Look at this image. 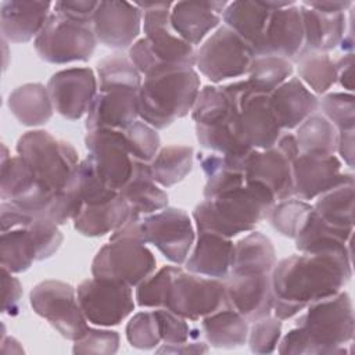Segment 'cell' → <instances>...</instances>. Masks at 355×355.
<instances>
[{
	"label": "cell",
	"instance_id": "9a60e30c",
	"mask_svg": "<svg viewBox=\"0 0 355 355\" xmlns=\"http://www.w3.org/2000/svg\"><path fill=\"white\" fill-rule=\"evenodd\" d=\"M141 239L153 244L175 265H183L194 244L196 234L190 216L186 211L166 207L140 219Z\"/></svg>",
	"mask_w": 355,
	"mask_h": 355
},
{
	"label": "cell",
	"instance_id": "7c38bea8",
	"mask_svg": "<svg viewBox=\"0 0 355 355\" xmlns=\"http://www.w3.org/2000/svg\"><path fill=\"white\" fill-rule=\"evenodd\" d=\"M166 308L191 322L230 308L225 280L200 276L179 268L172 282Z\"/></svg>",
	"mask_w": 355,
	"mask_h": 355
},
{
	"label": "cell",
	"instance_id": "6da1fadb",
	"mask_svg": "<svg viewBox=\"0 0 355 355\" xmlns=\"http://www.w3.org/2000/svg\"><path fill=\"white\" fill-rule=\"evenodd\" d=\"M352 276V258L344 254L290 255L272 273L273 312L280 320L298 315L312 302L340 293Z\"/></svg>",
	"mask_w": 355,
	"mask_h": 355
},
{
	"label": "cell",
	"instance_id": "603a6c76",
	"mask_svg": "<svg viewBox=\"0 0 355 355\" xmlns=\"http://www.w3.org/2000/svg\"><path fill=\"white\" fill-rule=\"evenodd\" d=\"M53 3L36 0H7L0 7V29L4 40L26 43L36 37L51 14Z\"/></svg>",
	"mask_w": 355,
	"mask_h": 355
},
{
	"label": "cell",
	"instance_id": "680465c9",
	"mask_svg": "<svg viewBox=\"0 0 355 355\" xmlns=\"http://www.w3.org/2000/svg\"><path fill=\"white\" fill-rule=\"evenodd\" d=\"M349 168L354 166V130H340L337 140V151Z\"/></svg>",
	"mask_w": 355,
	"mask_h": 355
},
{
	"label": "cell",
	"instance_id": "74e56055",
	"mask_svg": "<svg viewBox=\"0 0 355 355\" xmlns=\"http://www.w3.org/2000/svg\"><path fill=\"white\" fill-rule=\"evenodd\" d=\"M312 207L329 225L354 230V182L343 183L320 194Z\"/></svg>",
	"mask_w": 355,
	"mask_h": 355
},
{
	"label": "cell",
	"instance_id": "3957f363",
	"mask_svg": "<svg viewBox=\"0 0 355 355\" xmlns=\"http://www.w3.org/2000/svg\"><path fill=\"white\" fill-rule=\"evenodd\" d=\"M143 12L144 37L129 47V58L137 71L148 76L171 68H193L196 50L171 25L169 1H135Z\"/></svg>",
	"mask_w": 355,
	"mask_h": 355
},
{
	"label": "cell",
	"instance_id": "52a82bcc",
	"mask_svg": "<svg viewBox=\"0 0 355 355\" xmlns=\"http://www.w3.org/2000/svg\"><path fill=\"white\" fill-rule=\"evenodd\" d=\"M97 37L92 24L71 19L53 11L33 46L37 55L50 64L89 61L94 53Z\"/></svg>",
	"mask_w": 355,
	"mask_h": 355
},
{
	"label": "cell",
	"instance_id": "f1b7e54d",
	"mask_svg": "<svg viewBox=\"0 0 355 355\" xmlns=\"http://www.w3.org/2000/svg\"><path fill=\"white\" fill-rule=\"evenodd\" d=\"M130 214L128 201L118 193L105 202L83 204L72 222L78 233L87 237H100L121 227Z\"/></svg>",
	"mask_w": 355,
	"mask_h": 355
},
{
	"label": "cell",
	"instance_id": "30bf717a",
	"mask_svg": "<svg viewBox=\"0 0 355 355\" xmlns=\"http://www.w3.org/2000/svg\"><path fill=\"white\" fill-rule=\"evenodd\" d=\"M33 311L46 319L64 338L76 341L89 329L78 302L76 290L61 280L37 283L29 294Z\"/></svg>",
	"mask_w": 355,
	"mask_h": 355
},
{
	"label": "cell",
	"instance_id": "7bdbcfd3",
	"mask_svg": "<svg viewBox=\"0 0 355 355\" xmlns=\"http://www.w3.org/2000/svg\"><path fill=\"white\" fill-rule=\"evenodd\" d=\"M97 79L101 92L111 89L139 90L143 80L130 58L122 54H111L98 61Z\"/></svg>",
	"mask_w": 355,
	"mask_h": 355
},
{
	"label": "cell",
	"instance_id": "484cf974",
	"mask_svg": "<svg viewBox=\"0 0 355 355\" xmlns=\"http://www.w3.org/2000/svg\"><path fill=\"white\" fill-rule=\"evenodd\" d=\"M233 251L232 239L209 232H198L194 248L184 265L187 272L225 280L232 269Z\"/></svg>",
	"mask_w": 355,
	"mask_h": 355
},
{
	"label": "cell",
	"instance_id": "d6a6232c",
	"mask_svg": "<svg viewBox=\"0 0 355 355\" xmlns=\"http://www.w3.org/2000/svg\"><path fill=\"white\" fill-rule=\"evenodd\" d=\"M7 107L25 126H42L53 116V103L47 86L25 83L15 87L7 98Z\"/></svg>",
	"mask_w": 355,
	"mask_h": 355
},
{
	"label": "cell",
	"instance_id": "8fae6325",
	"mask_svg": "<svg viewBox=\"0 0 355 355\" xmlns=\"http://www.w3.org/2000/svg\"><path fill=\"white\" fill-rule=\"evenodd\" d=\"M298 154L294 135H282L273 147L251 151L245 159L244 179L266 186L276 201L293 197V162Z\"/></svg>",
	"mask_w": 355,
	"mask_h": 355
},
{
	"label": "cell",
	"instance_id": "d4e9b609",
	"mask_svg": "<svg viewBox=\"0 0 355 355\" xmlns=\"http://www.w3.org/2000/svg\"><path fill=\"white\" fill-rule=\"evenodd\" d=\"M280 129H297L319 108V98L297 76H291L269 94Z\"/></svg>",
	"mask_w": 355,
	"mask_h": 355
},
{
	"label": "cell",
	"instance_id": "5bb4252c",
	"mask_svg": "<svg viewBox=\"0 0 355 355\" xmlns=\"http://www.w3.org/2000/svg\"><path fill=\"white\" fill-rule=\"evenodd\" d=\"M76 295L86 320L100 327L119 324L135 309L132 287L119 282L93 276L78 286Z\"/></svg>",
	"mask_w": 355,
	"mask_h": 355
},
{
	"label": "cell",
	"instance_id": "9c48e42d",
	"mask_svg": "<svg viewBox=\"0 0 355 355\" xmlns=\"http://www.w3.org/2000/svg\"><path fill=\"white\" fill-rule=\"evenodd\" d=\"M254 57L251 46L222 25L196 50V65L211 82L220 83L247 75Z\"/></svg>",
	"mask_w": 355,
	"mask_h": 355
},
{
	"label": "cell",
	"instance_id": "2e32d148",
	"mask_svg": "<svg viewBox=\"0 0 355 355\" xmlns=\"http://www.w3.org/2000/svg\"><path fill=\"white\" fill-rule=\"evenodd\" d=\"M53 108L62 118L85 116L97 94V76L90 68H68L55 72L47 83Z\"/></svg>",
	"mask_w": 355,
	"mask_h": 355
},
{
	"label": "cell",
	"instance_id": "83f0119b",
	"mask_svg": "<svg viewBox=\"0 0 355 355\" xmlns=\"http://www.w3.org/2000/svg\"><path fill=\"white\" fill-rule=\"evenodd\" d=\"M352 232L329 225L312 208L304 226L294 239L295 247L300 252L305 254H344L352 258Z\"/></svg>",
	"mask_w": 355,
	"mask_h": 355
},
{
	"label": "cell",
	"instance_id": "ac0fdd59",
	"mask_svg": "<svg viewBox=\"0 0 355 355\" xmlns=\"http://www.w3.org/2000/svg\"><path fill=\"white\" fill-rule=\"evenodd\" d=\"M143 12L135 4L121 0L98 1L92 26L97 42L112 49L130 47L140 33Z\"/></svg>",
	"mask_w": 355,
	"mask_h": 355
},
{
	"label": "cell",
	"instance_id": "681fc988",
	"mask_svg": "<svg viewBox=\"0 0 355 355\" xmlns=\"http://www.w3.org/2000/svg\"><path fill=\"white\" fill-rule=\"evenodd\" d=\"M26 227L36 245V261L49 259L60 250L64 237L57 223L49 219L33 218Z\"/></svg>",
	"mask_w": 355,
	"mask_h": 355
},
{
	"label": "cell",
	"instance_id": "44dd1931",
	"mask_svg": "<svg viewBox=\"0 0 355 355\" xmlns=\"http://www.w3.org/2000/svg\"><path fill=\"white\" fill-rule=\"evenodd\" d=\"M304 47V26L297 3L272 10L263 33L259 55H277L291 62Z\"/></svg>",
	"mask_w": 355,
	"mask_h": 355
},
{
	"label": "cell",
	"instance_id": "60d3db41",
	"mask_svg": "<svg viewBox=\"0 0 355 355\" xmlns=\"http://www.w3.org/2000/svg\"><path fill=\"white\" fill-rule=\"evenodd\" d=\"M294 72L291 61L277 55H255L250 71L248 85L252 92L270 94L282 83L288 80Z\"/></svg>",
	"mask_w": 355,
	"mask_h": 355
},
{
	"label": "cell",
	"instance_id": "816d5d0a",
	"mask_svg": "<svg viewBox=\"0 0 355 355\" xmlns=\"http://www.w3.org/2000/svg\"><path fill=\"white\" fill-rule=\"evenodd\" d=\"M282 338V320L270 315L252 322L248 330V345L254 354H272Z\"/></svg>",
	"mask_w": 355,
	"mask_h": 355
},
{
	"label": "cell",
	"instance_id": "ffe728a7",
	"mask_svg": "<svg viewBox=\"0 0 355 355\" xmlns=\"http://www.w3.org/2000/svg\"><path fill=\"white\" fill-rule=\"evenodd\" d=\"M229 306L248 322L266 318L273 312V291L270 273L229 275L225 279Z\"/></svg>",
	"mask_w": 355,
	"mask_h": 355
},
{
	"label": "cell",
	"instance_id": "cb8c5ba5",
	"mask_svg": "<svg viewBox=\"0 0 355 355\" xmlns=\"http://www.w3.org/2000/svg\"><path fill=\"white\" fill-rule=\"evenodd\" d=\"M226 1H178L171 8L173 31L193 47L218 28Z\"/></svg>",
	"mask_w": 355,
	"mask_h": 355
},
{
	"label": "cell",
	"instance_id": "8992f818",
	"mask_svg": "<svg viewBox=\"0 0 355 355\" xmlns=\"http://www.w3.org/2000/svg\"><path fill=\"white\" fill-rule=\"evenodd\" d=\"M17 153L46 189L53 191L72 189L79 158L68 141L42 129L29 130L18 139Z\"/></svg>",
	"mask_w": 355,
	"mask_h": 355
},
{
	"label": "cell",
	"instance_id": "6f0895ef",
	"mask_svg": "<svg viewBox=\"0 0 355 355\" xmlns=\"http://www.w3.org/2000/svg\"><path fill=\"white\" fill-rule=\"evenodd\" d=\"M157 352L162 354H205L208 352V345L202 341H184L179 344H162L157 349Z\"/></svg>",
	"mask_w": 355,
	"mask_h": 355
},
{
	"label": "cell",
	"instance_id": "836d02e7",
	"mask_svg": "<svg viewBox=\"0 0 355 355\" xmlns=\"http://www.w3.org/2000/svg\"><path fill=\"white\" fill-rule=\"evenodd\" d=\"M248 320L232 308L219 309L201 319V333L215 348H239L247 343Z\"/></svg>",
	"mask_w": 355,
	"mask_h": 355
},
{
	"label": "cell",
	"instance_id": "f35d334b",
	"mask_svg": "<svg viewBox=\"0 0 355 355\" xmlns=\"http://www.w3.org/2000/svg\"><path fill=\"white\" fill-rule=\"evenodd\" d=\"M302 154H336L338 130L323 115H311L298 128L294 136Z\"/></svg>",
	"mask_w": 355,
	"mask_h": 355
},
{
	"label": "cell",
	"instance_id": "d6986e66",
	"mask_svg": "<svg viewBox=\"0 0 355 355\" xmlns=\"http://www.w3.org/2000/svg\"><path fill=\"white\" fill-rule=\"evenodd\" d=\"M237 123L241 139L254 150L270 148L282 136L269 94L255 93L251 87L241 98Z\"/></svg>",
	"mask_w": 355,
	"mask_h": 355
},
{
	"label": "cell",
	"instance_id": "ba28073f",
	"mask_svg": "<svg viewBox=\"0 0 355 355\" xmlns=\"http://www.w3.org/2000/svg\"><path fill=\"white\" fill-rule=\"evenodd\" d=\"M155 266V257L146 243L125 236L110 239V243L97 251L92 262V275L133 288L154 273Z\"/></svg>",
	"mask_w": 355,
	"mask_h": 355
},
{
	"label": "cell",
	"instance_id": "ab89813d",
	"mask_svg": "<svg viewBox=\"0 0 355 355\" xmlns=\"http://www.w3.org/2000/svg\"><path fill=\"white\" fill-rule=\"evenodd\" d=\"M36 261V245L26 226L3 232L0 237L1 268L11 273L28 270Z\"/></svg>",
	"mask_w": 355,
	"mask_h": 355
},
{
	"label": "cell",
	"instance_id": "f5cc1de1",
	"mask_svg": "<svg viewBox=\"0 0 355 355\" xmlns=\"http://www.w3.org/2000/svg\"><path fill=\"white\" fill-rule=\"evenodd\" d=\"M119 348V334L115 330L90 327L76 341H73V354H115Z\"/></svg>",
	"mask_w": 355,
	"mask_h": 355
},
{
	"label": "cell",
	"instance_id": "4fadbf2b",
	"mask_svg": "<svg viewBox=\"0 0 355 355\" xmlns=\"http://www.w3.org/2000/svg\"><path fill=\"white\" fill-rule=\"evenodd\" d=\"M85 146L87 148L86 159L97 176L108 189L119 193L130 179L136 161L128 148L123 130H87Z\"/></svg>",
	"mask_w": 355,
	"mask_h": 355
},
{
	"label": "cell",
	"instance_id": "e575fe53",
	"mask_svg": "<svg viewBox=\"0 0 355 355\" xmlns=\"http://www.w3.org/2000/svg\"><path fill=\"white\" fill-rule=\"evenodd\" d=\"M200 168L205 176L204 198H212L222 193L241 187L244 179V161L227 158L225 155L209 153L198 155Z\"/></svg>",
	"mask_w": 355,
	"mask_h": 355
},
{
	"label": "cell",
	"instance_id": "5b68a950",
	"mask_svg": "<svg viewBox=\"0 0 355 355\" xmlns=\"http://www.w3.org/2000/svg\"><path fill=\"white\" fill-rule=\"evenodd\" d=\"M306 312L295 320L306 355L347 354L345 345L354 338V308L348 293L340 291L331 297L308 305Z\"/></svg>",
	"mask_w": 355,
	"mask_h": 355
},
{
	"label": "cell",
	"instance_id": "7402d4cb",
	"mask_svg": "<svg viewBox=\"0 0 355 355\" xmlns=\"http://www.w3.org/2000/svg\"><path fill=\"white\" fill-rule=\"evenodd\" d=\"M137 92L128 89L98 90L86 114V129H128L139 118Z\"/></svg>",
	"mask_w": 355,
	"mask_h": 355
},
{
	"label": "cell",
	"instance_id": "7dc6e473",
	"mask_svg": "<svg viewBox=\"0 0 355 355\" xmlns=\"http://www.w3.org/2000/svg\"><path fill=\"white\" fill-rule=\"evenodd\" d=\"M323 116L340 130H354L355 126V98L352 93H326L319 101Z\"/></svg>",
	"mask_w": 355,
	"mask_h": 355
},
{
	"label": "cell",
	"instance_id": "f546056e",
	"mask_svg": "<svg viewBox=\"0 0 355 355\" xmlns=\"http://www.w3.org/2000/svg\"><path fill=\"white\" fill-rule=\"evenodd\" d=\"M270 11L259 0H237L227 3L222 19L227 28L251 46L255 55H259Z\"/></svg>",
	"mask_w": 355,
	"mask_h": 355
},
{
	"label": "cell",
	"instance_id": "bcb514c9",
	"mask_svg": "<svg viewBox=\"0 0 355 355\" xmlns=\"http://www.w3.org/2000/svg\"><path fill=\"white\" fill-rule=\"evenodd\" d=\"M123 133L132 157L150 164L159 151L161 140L157 129L141 119H137L128 129H125Z\"/></svg>",
	"mask_w": 355,
	"mask_h": 355
},
{
	"label": "cell",
	"instance_id": "f907efd6",
	"mask_svg": "<svg viewBox=\"0 0 355 355\" xmlns=\"http://www.w3.org/2000/svg\"><path fill=\"white\" fill-rule=\"evenodd\" d=\"M154 313L158 320L159 336L164 344H179L189 340H197L201 336V330L190 327L187 319L168 308H157Z\"/></svg>",
	"mask_w": 355,
	"mask_h": 355
},
{
	"label": "cell",
	"instance_id": "7a4b0ae2",
	"mask_svg": "<svg viewBox=\"0 0 355 355\" xmlns=\"http://www.w3.org/2000/svg\"><path fill=\"white\" fill-rule=\"evenodd\" d=\"M276 202L272 191L257 182H245L241 187L204 198L193 209L197 232H209L226 239L251 232L266 219Z\"/></svg>",
	"mask_w": 355,
	"mask_h": 355
},
{
	"label": "cell",
	"instance_id": "11a10c76",
	"mask_svg": "<svg viewBox=\"0 0 355 355\" xmlns=\"http://www.w3.org/2000/svg\"><path fill=\"white\" fill-rule=\"evenodd\" d=\"M54 11L71 19L92 24L93 15L98 7V1L93 0H75V1H55Z\"/></svg>",
	"mask_w": 355,
	"mask_h": 355
},
{
	"label": "cell",
	"instance_id": "4316f807",
	"mask_svg": "<svg viewBox=\"0 0 355 355\" xmlns=\"http://www.w3.org/2000/svg\"><path fill=\"white\" fill-rule=\"evenodd\" d=\"M304 26V47L300 53H323L334 50L341 44L347 33L345 12L326 14L300 4ZM298 58V57H297Z\"/></svg>",
	"mask_w": 355,
	"mask_h": 355
},
{
	"label": "cell",
	"instance_id": "8d00e7d4",
	"mask_svg": "<svg viewBox=\"0 0 355 355\" xmlns=\"http://www.w3.org/2000/svg\"><path fill=\"white\" fill-rule=\"evenodd\" d=\"M239 116L234 122L220 123L214 126L196 125V135L198 143L212 153L225 155L232 159L244 161L254 150L250 147L239 133Z\"/></svg>",
	"mask_w": 355,
	"mask_h": 355
},
{
	"label": "cell",
	"instance_id": "c3c4849f",
	"mask_svg": "<svg viewBox=\"0 0 355 355\" xmlns=\"http://www.w3.org/2000/svg\"><path fill=\"white\" fill-rule=\"evenodd\" d=\"M126 340L137 349H153L161 343L158 320L154 311L135 313L126 324Z\"/></svg>",
	"mask_w": 355,
	"mask_h": 355
},
{
	"label": "cell",
	"instance_id": "db71d44e",
	"mask_svg": "<svg viewBox=\"0 0 355 355\" xmlns=\"http://www.w3.org/2000/svg\"><path fill=\"white\" fill-rule=\"evenodd\" d=\"M12 275L14 273L1 268V286H3L1 312L11 316L19 312L21 298H22V284Z\"/></svg>",
	"mask_w": 355,
	"mask_h": 355
},
{
	"label": "cell",
	"instance_id": "f6af8a7d",
	"mask_svg": "<svg viewBox=\"0 0 355 355\" xmlns=\"http://www.w3.org/2000/svg\"><path fill=\"white\" fill-rule=\"evenodd\" d=\"M180 266L165 265L136 287V302L141 308H166L173 277Z\"/></svg>",
	"mask_w": 355,
	"mask_h": 355
},
{
	"label": "cell",
	"instance_id": "b9f144b4",
	"mask_svg": "<svg viewBox=\"0 0 355 355\" xmlns=\"http://www.w3.org/2000/svg\"><path fill=\"white\" fill-rule=\"evenodd\" d=\"M297 64L300 80L316 94H326V92L337 82L336 61L329 54L306 53L298 55L294 61Z\"/></svg>",
	"mask_w": 355,
	"mask_h": 355
},
{
	"label": "cell",
	"instance_id": "91938a15",
	"mask_svg": "<svg viewBox=\"0 0 355 355\" xmlns=\"http://www.w3.org/2000/svg\"><path fill=\"white\" fill-rule=\"evenodd\" d=\"M302 4L326 14L345 12L349 7L354 6V3L348 0L347 1H302Z\"/></svg>",
	"mask_w": 355,
	"mask_h": 355
},
{
	"label": "cell",
	"instance_id": "d590c367",
	"mask_svg": "<svg viewBox=\"0 0 355 355\" xmlns=\"http://www.w3.org/2000/svg\"><path fill=\"white\" fill-rule=\"evenodd\" d=\"M193 157L194 148L190 146L171 144L161 148L150 162L154 182L165 189L178 184L191 172Z\"/></svg>",
	"mask_w": 355,
	"mask_h": 355
},
{
	"label": "cell",
	"instance_id": "e0dca14e",
	"mask_svg": "<svg viewBox=\"0 0 355 355\" xmlns=\"http://www.w3.org/2000/svg\"><path fill=\"white\" fill-rule=\"evenodd\" d=\"M341 159L334 154H302L293 162L294 196L309 201L343 183L354 182V175L341 171Z\"/></svg>",
	"mask_w": 355,
	"mask_h": 355
},
{
	"label": "cell",
	"instance_id": "4dcf8cb0",
	"mask_svg": "<svg viewBox=\"0 0 355 355\" xmlns=\"http://www.w3.org/2000/svg\"><path fill=\"white\" fill-rule=\"evenodd\" d=\"M128 201L132 214L146 216L168 207V194L157 184L151 176L150 164L136 159L128 183L119 190Z\"/></svg>",
	"mask_w": 355,
	"mask_h": 355
},
{
	"label": "cell",
	"instance_id": "ee69618b",
	"mask_svg": "<svg viewBox=\"0 0 355 355\" xmlns=\"http://www.w3.org/2000/svg\"><path fill=\"white\" fill-rule=\"evenodd\" d=\"M312 208L313 207L308 201L297 197H288L275 202L268 218L273 229L282 236L295 239Z\"/></svg>",
	"mask_w": 355,
	"mask_h": 355
},
{
	"label": "cell",
	"instance_id": "1f68e13d",
	"mask_svg": "<svg viewBox=\"0 0 355 355\" xmlns=\"http://www.w3.org/2000/svg\"><path fill=\"white\" fill-rule=\"evenodd\" d=\"M275 265L276 251L272 240L259 232H251L234 244L229 275L272 273Z\"/></svg>",
	"mask_w": 355,
	"mask_h": 355
},
{
	"label": "cell",
	"instance_id": "277c9868",
	"mask_svg": "<svg viewBox=\"0 0 355 355\" xmlns=\"http://www.w3.org/2000/svg\"><path fill=\"white\" fill-rule=\"evenodd\" d=\"M200 93L194 68L158 71L141 80L137 92L139 118L154 129H165L191 112Z\"/></svg>",
	"mask_w": 355,
	"mask_h": 355
},
{
	"label": "cell",
	"instance_id": "9f6ffc18",
	"mask_svg": "<svg viewBox=\"0 0 355 355\" xmlns=\"http://www.w3.org/2000/svg\"><path fill=\"white\" fill-rule=\"evenodd\" d=\"M337 82L347 89L349 93L354 90V78H352V68H354V54L352 53H344L337 61Z\"/></svg>",
	"mask_w": 355,
	"mask_h": 355
}]
</instances>
